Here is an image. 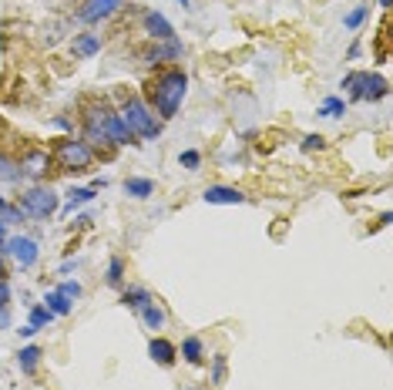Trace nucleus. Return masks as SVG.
Masks as SVG:
<instances>
[{
	"label": "nucleus",
	"instance_id": "obj_20",
	"mask_svg": "<svg viewBox=\"0 0 393 390\" xmlns=\"http://www.w3.org/2000/svg\"><path fill=\"white\" fill-rule=\"evenodd\" d=\"M88 202H94V189H71V192H67V206H64V215H71L77 206H88Z\"/></svg>",
	"mask_w": 393,
	"mask_h": 390
},
{
	"label": "nucleus",
	"instance_id": "obj_13",
	"mask_svg": "<svg viewBox=\"0 0 393 390\" xmlns=\"http://www.w3.org/2000/svg\"><path fill=\"white\" fill-rule=\"evenodd\" d=\"M71 51H75L77 58H94V54L101 51V37H98V34H77Z\"/></svg>",
	"mask_w": 393,
	"mask_h": 390
},
{
	"label": "nucleus",
	"instance_id": "obj_1",
	"mask_svg": "<svg viewBox=\"0 0 393 390\" xmlns=\"http://www.w3.org/2000/svg\"><path fill=\"white\" fill-rule=\"evenodd\" d=\"M148 94H151V105L158 108L162 118H175V111L181 108L185 94H188V77L181 75L179 68H168V71H162L151 81Z\"/></svg>",
	"mask_w": 393,
	"mask_h": 390
},
{
	"label": "nucleus",
	"instance_id": "obj_36",
	"mask_svg": "<svg viewBox=\"0 0 393 390\" xmlns=\"http://www.w3.org/2000/svg\"><path fill=\"white\" fill-rule=\"evenodd\" d=\"M179 4H181V7H185V4H188V0H179Z\"/></svg>",
	"mask_w": 393,
	"mask_h": 390
},
{
	"label": "nucleus",
	"instance_id": "obj_19",
	"mask_svg": "<svg viewBox=\"0 0 393 390\" xmlns=\"http://www.w3.org/2000/svg\"><path fill=\"white\" fill-rule=\"evenodd\" d=\"M124 192L131 195V199H148V195H155V182L151 179H124Z\"/></svg>",
	"mask_w": 393,
	"mask_h": 390
},
{
	"label": "nucleus",
	"instance_id": "obj_24",
	"mask_svg": "<svg viewBox=\"0 0 393 390\" xmlns=\"http://www.w3.org/2000/svg\"><path fill=\"white\" fill-rule=\"evenodd\" d=\"M105 279H108V286H121V283H124V259H121V256H111Z\"/></svg>",
	"mask_w": 393,
	"mask_h": 390
},
{
	"label": "nucleus",
	"instance_id": "obj_16",
	"mask_svg": "<svg viewBox=\"0 0 393 390\" xmlns=\"http://www.w3.org/2000/svg\"><path fill=\"white\" fill-rule=\"evenodd\" d=\"M41 357H44V353H41V346H24V350H20V353H17V367H20V370H24V374H34V370H37V363H41Z\"/></svg>",
	"mask_w": 393,
	"mask_h": 390
},
{
	"label": "nucleus",
	"instance_id": "obj_3",
	"mask_svg": "<svg viewBox=\"0 0 393 390\" xmlns=\"http://www.w3.org/2000/svg\"><path fill=\"white\" fill-rule=\"evenodd\" d=\"M51 158H58V165L64 172H88L91 162H94V149L84 138H58Z\"/></svg>",
	"mask_w": 393,
	"mask_h": 390
},
{
	"label": "nucleus",
	"instance_id": "obj_21",
	"mask_svg": "<svg viewBox=\"0 0 393 390\" xmlns=\"http://www.w3.org/2000/svg\"><path fill=\"white\" fill-rule=\"evenodd\" d=\"M51 320H54V313H51V310H47V306H34V310H30V320H27V327L34 333L37 330H44L47 323H51Z\"/></svg>",
	"mask_w": 393,
	"mask_h": 390
},
{
	"label": "nucleus",
	"instance_id": "obj_4",
	"mask_svg": "<svg viewBox=\"0 0 393 390\" xmlns=\"http://www.w3.org/2000/svg\"><path fill=\"white\" fill-rule=\"evenodd\" d=\"M60 206V199L54 189H44V185H34L27 192L20 195V202H17V209L30 215V219H47V215H54Z\"/></svg>",
	"mask_w": 393,
	"mask_h": 390
},
{
	"label": "nucleus",
	"instance_id": "obj_30",
	"mask_svg": "<svg viewBox=\"0 0 393 390\" xmlns=\"http://www.w3.org/2000/svg\"><path fill=\"white\" fill-rule=\"evenodd\" d=\"M179 165H185V168H188V172H195V168L202 165V155H198L195 149L181 151V155H179Z\"/></svg>",
	"mask_w": 393,
	"mask_h": 390
},
{
	"label": "nucleus",
	"instance_id": "obj_27",
	"mask_svg": "<svg viewBox=\"0 0 393 390\" xmlns=\"http://www.w3.org/2000/svg\"><path fill=\"white\" fill-rule=\"evenodd\" d=\"M0 182H20V168L7 155H0Z\"/></svg>",
	"mask_w": 393,
	"mask_h": 390
},
{
	"label": "nucleus",
	"instance_id": "obj_23",
	"mask_svg": "<svg viewBox=\"0 0 393 390\" xmlns=\"http://www.w3.org/2000/svg\"><path fill=\"white\" fill-rule=\"evenodd\" d=\"M363 81H366V71H356V75L343 77V88L349 91V98H353V101H360L363 98Z\"/></svg>",
	"mask_w": 393,
	"mask_h": 390
},
{
	"label": "nucleus",
	"instance_id": "obj_7",
	"mask_svg": "<svg viewBox=\"0 0 393 390\" xmlns=\"http://www.w3.org/2000/svg\"><path fill=\"white\" fill-rule=\"evenodd\" d=\"M128 0H84L81 11H77V20L84 24H98V20H108L111 14H118Z\"/></svg>",
	"mask_w": 393,
	"mask_h": 390
},
{
	"label": "nucleus",
	"instance_id": "obj_33",
	"mask_svg": "<svg viewBox=\"0 0 393 390\" xmlns=\"http://www.w3.org/2000/svg\"><path fill=\"white\" fill-rule=\"evenodd\" d=\"M0 279H7V253H4V246H0Z\"/></svg>",
	"mask_w": 393,
	"mask_h": 390
},
{
	"label": "nucleus",
	"instance_id": "obj_35",
	"mask_svg": "<svg viewBox=\"0 0 393 390\" xmlns=\"http://www.w3.org/2000/svg\"><path fill=\"white\" fill-rule=\"evenodd\" d=\"M380 7H393V0H380Z\"/></svg>",
	"mask_w": 393,
	"mask_h": 390
},
{
	"label": "nucleus",
	"instance_id": "obj_14",
	"mask_svg": "<svg viewBox=\"0 0 393 390\" xmlns=\"http://www.w3.org/2000/svg\"><path fill=\"white\" fill-rule=\"evenodd\" d=\"M387 81H383V77L380 75H370V71H366V81H363V98L360 101H380V98H387Z\"/></svg>",
	"mask_w": 393,
	"mask_h": 390
},
{
	"label": "nucleus",
	"instance_id": "obj_34",
	"mask_svg": "<svg viewBox=\"0 0 393 390\" xmlns=\"http://www.w3.org/2000/svg\"><path fill=\"white\" fill-rule=\"evenodd\" d=\"M360 54H363V44H360V41H356V44H349L347 58H353V61H356V58H360Z\"/></svg>",
	"mask_w": 393,
	"mask_h": 390
},
{
	"label": "nucleus",
	"instance_id": "obj_12",
	"mask_svg": "<svg viewBox=\"0 0 393 390\" xmlns=\"http://www.w3.org/2000/svg\"><path fill=\"white\" fill-rule=\"evenodd\" d=\"M181 58V44L172 37V41H158V47H151V51H145V61L148 64H162V61H175Z\"/></svg>",
	"mask_w": 393,
	"mask_h": 390
},
{
	"label": "nucleus",
	"instance_id": "obj_10",
	"mask_svg": "<svg viewBox=\"0 0 393 390\" xmlns=\"http://www.w3.org/2000/svg\"><path fill=\"white\" fill-rule=\"evenodd\" d=\"M145 30H148V37H155V41H172V37H175V27H172L168 17L158 14V11H148V14H145Z\"/></svg>",
	"mask_w": 393,
	"mask_h": 390
},
{
	"label": "nucleus",
	"instance_id": "obj_26",
	"mask_svg": "<svg viewBox=\"0 0 393 390\" xmlns=\"http://www.w3.org/2000/svg\"><path fill=\"white\" fill-rule=\"evenodd\" d=\"M366 17H370V7H366V4H360V7H353V11H349V14L343 17V27L356 30V27L363 24V20H366Z\"/></svg>",
	"mask_w": 393,
	"mask_h": 390
},
{
	"label": "nucleus",
	"instance_id": "obj_28",
	"mask_svg": "<svg viewBox=\"0 0 393 390\" xmlns=\"http://www.w3.org/2000/svg\"><path fill=\"white\" fill-rule=\"evenodd\" d=\"M58 293L64 296V300L77 303V300H81V293H84V289H81V283H77V279H67V283H60V286H58Z\"/></svg>",
	"mask_w": 393,
	"mask_h": 390
},
{
	"label": "nucleus",
	"instance_id": "obj_37",
	"mask_svg": "<svg viewBox=\"0 0 393 390\" xmlns=\"http://www.w3.org/2000/svg\"><path fill=\"white\" fill-rule=\"evenodd\" d=\"M188 390H198V387H188Z\"/></svg>",
	"mask_w": 393,
	"mask_h": 390
},
{
	"label": "nucleus",
	"instance_id": "obj_31",
	"mask_svg": "<svg viewBox=\"0 0 393 390\" xmlns=\"http://www.w3.org/2000/svg\"><path fill=\"white\" fill-rule=\"evenodd\" d=\"M323 145H326V138L323 135H306L302 138V151H319Z\"/></svg>",
	"mask_w": 393,
	"mask_h": 390
},
{
	"label": "nucleus",
	"instance_id": "obj_5",
	"mask_svg": "<svg viewBox=\"0 0 393 390\" xmlns=\"http://www.w3.org/2000/svg\"><path fill=\"white\" fill-rule=\"evenodd\" d=\"M4 253L11 256L20 270H30L41 259V246H37V239H30V236H7L4 239Z\"/></svg>",
	"mask_w": 393,
	"mask_h": 390
},
{
	"label": "nucleus",
	"instance_id": "obj_6",
	"mask_svg": "<svg viewBox=\"0 0 393 390\" xmlns=\"http://www.w3.org/2000/svg\"><path fill=\"white\" fill-rule=\"evenodd\" d=\"M108 118H111V108L108 105L84 108V141L88 145H105L108 141Z\"/></svg>",
	"mask_w": 393,
	"mask_h": 390
},
{
	"label": "nucleus",
	"instance_id": "obj_2",
	"mask_svg": "<svg viewBox=\"0 0 393 390\" xmlns=\"http://www.w3.org/2000/svg\"><path fill=\"white\" fill-rule=\"evenodd\" d=\"M118 118L124 121V128L131 132L135 138H158V132H162V125L155 121V115H151V108L141 101V98H128L124 105H121Z\"/></svg>",
	"mask_w": 393,
	"mask_h": 390
},
{
	"label": "nucleus",
	"instance_id": "obj_22",
	"mask_svg": "<svg viewBox=\"0 0 393 390\" xmlns=\"http://www.w3.org/2000/svg\"><path fill=\"white\" fill-rule=\"evenodd\" d=\"M148 300H151V293H148V289H141V286L128 289V293L121 296V303H124V306H131V310H141V306H145Z\"/></svg>",
	"mask_w": 393,
	"mask_h": 390
},
{
	"label": "nucleus",
	"instance_id": "obj_29",
	"mask_svg": "<svg viewBox=\"0 0 393 390\" xmlns=\"http://www.w3.org/2000/svg\"><path fill=\"white\" fill-rule=\"evenodd\" d=\"M222 380H226V357L219 353V357H212V384L219 387Z\"/></svg>",
	"mask_w": 393,
	"mask_h": 390
},
{
	"label": "nucleus",
	"instance_id": "obj_25",
	"mask_svg": "<svg viewBox=\"0 0 393 390\" xmlns=\"http://www.w3.org/2000/svg\"><path fill=\"white\" fill-rule=\"evenodd\" d=\"M44 303H47V310H51L54 316H67V313H71V300H64L58 289H54V293H47Z\"/></svg>",
	"mask_w": 393,
	"mask_h": 390
},
{
	"label": "nucleus",
	"instance_id": "obj_11",
	"mask_svg": "<svg viewBox=\"0 0 393 390\" xmlns=\"http://www.w3.org/2000/svg\"><path fill=\"white\" fill-rule=\"evenodd\" d=\"M148 357L158 363V367H172V363L179 360V346L162 340V336H155V340L148 344Z\"/></svg>",
	"mask_w": 393,
	"mask_h": 390
},
{
	"label": "nucleus",
	"instance_id": "obj_17",
	"mask_svg": "<svg viewBox=\"0 0 393 390\" xmlns=\"http://www.w3.org/2000/svg\"><path fill=\"white\" fill-rule=\"evenodd\" d=\"M181 357H185V363H202L205 360V346H202V340H198V336H185V340H181Z\"/></svg>",
	"mask_w": 393,
	"mask_h": 390
},
{
	"label": "nucleus",
	"instance_id": "obj_8",
	"mask_svg": "<svg viewBox=\"0 0 393 390\" xmlns=\"http://www.w3.org/2000/svg\"><path fill=\"white\" fill-rule=\"evenodd\" d=\"M47 165H51V151L47 149H27L20 155V162H17L20 175H30V179H41L47 172Z\"/></svg>",
	"mask_w": 393,
	"mask_h": 390
},
{
	"label": "nucleus",
	"instance_id": "obj_32",
	"mask_svg": "<svg viewBox=\"0 0 393 390\" xmlns=\"http://www.w3.org/2000/svg\"><path fill=\"white\" fill-rule=\"evenodd\" d=\"M7 306H11V286L7 279H0V313H7Z\"/></svg>",
	"mask_w": 393,
	"mask_h": 390
},
{
	"label": "nucleus",
	"instance_id": "obj_15",
	"mask_svg": "<svg viewBox=\"0 0 393 390\" xmlns=\"http://www.w3.org/2000/svg\"><path fill=\"white\" fill-rule=\"evenodd\" d=\"M138 313H141V320H145V327H148V330H162V327H165V310H162L155 300H148Z\"/></svg>",
	"mask_w": 393,
	"mask_h": 390
},
{
	"label": "nucleus",
	"instance_id": "obj_18",
	"mask_svg": "<svg viewBox=\"0 0 393 390\" xmlns=\"http://www.w3.org/2000/svg\"><path fill=\"white\" fill-rule=\"evenodd\" d=\"M316 115L319 118H343V115H347V101H343V98H336V94H330V98L319 105Z\"/></svg>",
	"mask_w": 393,
	"mask_h": 390
},
{
	"label": "nucleus",
	"instance_id": "obj_9",
	"mask_svg": "<svg viewBox=\"0 0 393 390\" xmlns=\"http://www.w3.org/2000/svg\"><path fill=\"white\" fill-rule=\"evenodd\" d=\"M202 199L209 202V206H242L245 202V192L236 189V185H209Z\"/></svg>",
	"mask_w": 393,
	"mask_h": 390
}]
</instances>
